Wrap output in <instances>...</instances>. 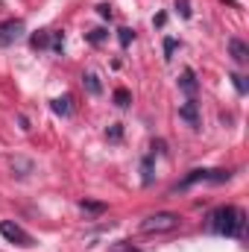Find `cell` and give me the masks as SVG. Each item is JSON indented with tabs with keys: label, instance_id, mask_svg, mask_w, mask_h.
I'll return each mask as SVG.
<instances>
[{
	"label": "cell",
	"instance_id": "obj_12",
	"mask_svg": "<svg viewBox=\"0 0 249 252\" xmlns=\"http://www.w3.org/2000/svg\"><path fill=\"white\" fill-rule=\"evenodd\" d=\"M129 103H132L129 88H117V91H114V106H117V109H129Z\"/></svg>",
	"mask_w": 249,
	"mask_h": 252
},
{
	"label": "cell",
	"instance_id": "obj_11",
	"mask_svg": "<svg viewBox=\"0 0 249 252\" xmlns=\"http://www.w3.org/2000/svg\"><path fill=\"white\" fill-rule=\"evenodd\" d=\"M141 185H153V156L141 159Z\"/></svg>",
	"mask_w": 249,
	"mask_h": 252
},
{
	"label": "cell",
	"instance_id": "obj_20",
	"mask_svg": "<svg viewBox=\"0 0 249 252\" xmlns=\"http://www.w3.org/2000/svg\"><path fill=\"white\" fill-rule=\"evenodd\" d=\"M176 53V38H164V62H170Z\"/></svg>",
	"mask_w": 249,
	"mask_h": 252
},
{
	"label": "cell",
	"instance_id": "obj_1",
	"mask_svg": "<svg viewBox=\"0 0 249 252\" xmlns=\"http://www.w3.org/2000/svg\"><path fill=\"white\" fill-rule=\"evenodd\" d=\"M208 229H211L214 235H223V238H244V235H247V214H244V208L220 206V208L211 211Z\"/></svg>",
	"mask_w": 249,
	"mask_h": 252
},
{
	"label": "cell",
	"instance_id": "obj_19",
	"mask_svg": "<svg viewBox=\"0 0 249 252\" xmlns=\"http://www.w3.org/2000/svg\"><path fill=\"white\" fill-rule=\"evenodd\" d=\"M50 47H53V53H62V50H65V35H62V32H53Z\"/></svg>",
	"mask_w": 249,
	"mask_h": 252
},
{
	"label": "cell",
	"instance_id": "obj_26",
	"mask_svg": "<svg viewBox=\"0 0 249 252\" xmlns=\"http://www.w3.org/2000/svg\"><path fill=\"white\" fill-rule=\"evenodd\" d=\"M18 123H21V129H23V132H29V120H26L23 115H18Z\"/></svg>",
	"mask_w": 249,
	"mask_h": 252
},
{
	"label": "cell",
	"instance_id": "obj_16",
	"mask_svg": "<svg viewBox=\"0 0 249 252\" xmlns=\"http://www.w3.org/2000/svg\"><path fill=\"white\" fill-rule=\"evenodd\" d=\"M79 208H82V211H88V214H103V211H106V203H94V200H82V203H79Z\"/></svg>",
	"mask_w": 249,
	"mask_h": 252
},
{
	"label": "cell",
	"instance_id": "obj_7",
	"mask_svg": "<svg viewBox=\"0 0 249 252\" xmlns=\"http://www.w3.org/2000/svg\"><path fill=\"white\" fill-rule=\"evenodd\" d=\"M229 53H232V59L238 65H247L249 62V47H247V41H241V38H229Z\"/></svg>",
	"mask_w": 249,
	"mask_h": 252
},
{
	"label": "cell",
	"instance_id": "obj_4",
	"mask_svg": "<svg viewBox=\"0 0 249 252\" xmlns=\"http://www.w3.org/2000/svg\"><path fill=\"white\" fill-rule=\"evenodd\" d=\"M0 235L9 241V244H18V247H23V250H29L35 241H32V235H26L18 223H12V220H3L0 223Z\"/></svg>",
	"mask_w": 249,
	"mask_h": 252
},
{
	"label": "cell",
	"instance_id": "obj_17",
	"mask_svg": "<svg viewBox=\"0 0 249 252\" xmlns=\"http://www.w3.org/2000/svg\"><path fill=\"white\" fill-rule=\"evenodd\" d=\"M117 41H120V47H129V44L135 41V32H132L129 26H120V29H117Z\"/></svg>",
	"mask_w": 249,
	"mask_h": 252
},
{
	"label": "cell",
	"instance_id": "obj_21",
	"mask_svg": "<svg viewBox=\"0 0 249 252\" xmlns=\"http://www.w3.org/2000/svg\"><path fill=\"white\" fill-rule=\"evenodd\" d=\"M229 79H232V82H235V88H238V94H247L249 88H247V79H244V76H241V73H232V76H229Z\"/></svg>",
	"mask_w": 249,
	"mask_h": 252
},
{
	"label": "cell",
	"instance_id": "obj_18",
	"mask_svg": "<svg viewBox=\"0 0 249 252\" xmlns=\"http://www.w3.org/2000/svg\"><path fill=\"white\" fill-rule=\"evenodd\" d=\"M106 138H109V141H120V138H123V126H120V123H112V126L106 129Z\"/></svg>",
	"mask_w": 249,
	"mask_h": 252
},
{
	"label": "cell",
	"instance_id": "obj_8",
	"mask_svg": "<svg viewBox=\"0 0 249 252\" xmlns=\"http://www.w3.org/2000/svg\"><path fill=\"white\" fill-rule=\"evenodd\" d=\"M179 88H182L185 94H191V97L197 94V88H200V82H197V73H194L191 68H185V70H182V76H179Z\"/></svg>",
	"mask_w": 249,
	"mask_h": 252
},
{
	"label": "cell",
	"instance_id": "obj_23",
	"mask_svg": "<svg viewBox=\"0 0 249 252\" xmlns=\"http://www.w3.org/2000/svg\"><path fill=\"white\" fill-rule=\"evenodd\" d=\"M109 252H138V247H132L129 241H120V244H114Z\"/></svg>",
	"mask_w": 249,
	"mask_h": 252
},
{
	"label": "cell",
	"instance_id": "obj_6",
	"mask_svg": "<svg viewBox=\"0 0 249 252\" xmlns=\"http://www.w3.org/2000/svg\"><path fill=\"white\" fill-rule=\"evenodd\" d=\"M179 117H182L191 129H200V103H197L194 97H191L188 103H182V106H179Z\"/></svg>",
	"mask_w": 249,
	"mask_h": 252
},
{
	"label": "cell",
	"instance_id": "obj_25",
	"mask_svg": "<svg viewBox=\"0 0 249 252\" xmlns=\"http://www.w3.org/2000/svg\"><path fill=\"white\" fill-rule=\"evenodd\" d=\"M153 153H158V156H164L167 150H164V141H153Z\"/></svg>",
	"mask_w": 249,
	"mask_h": 252
},
{
	"label": "cell",
	"instance_id": "obj_24",
	"mask_svg": "<svg viewBox=\"0 0 249 252\" xmlns=\"http://www.w3.org/2000/svg\"><path fill=\"white\" fill-rule=\"evenodd\" d=\"M97 12H100V18H109V21H112V6H109V3H100Z\"/></svg>",
	"mask_w": 249,
	"mask_h": 252
},
{
	"label": "cell",
	"instance_id": "obj_22",
	"mask_svg": "<svg viewBox=\"0 0 249 252\" xmlns=\"http://www.w3.org/2000/svg\"><path fill=\"white\" fill-rule=\"evenodd\" d=\"M176 9H179V15H182L185 21H188V18L194 15V12H191V3H188V0H176Z\"/></svg>",
	"mask_w": 249,
	"mask_h": 252
},
{
	"label": "cell",
	"instance_id": "obj_3",
	"mask_svg": "<svg viewBox=\"0 0 249 252\" xmlns=\"http://www.w3.org/2000/svg\"><path fill=\"white\" fill-rule=\"evenodd\" d=\"M179 220H182V217H179L176 211H156V214H150V217L141 223V229H144L147 235H153V232H156V235H158V232H173V229L179 226Z\"/></svg>",
	"mask_w": 249,
	"mask_h": 252
},
{
	"label": "cell",
	"instance_id": "obj_2",
	"mask_svg": "<svg viewBox=\"0 0 249 252\" xmlns=\"http://www.w3.org/2000/svg\"><path fill=\"white\" fill-rule=\"evenodd\" d=\"M229 179H232L229 170H191L179 185H173V191H188V188L197 185V182H214V185H223V182H229Z\"/></svg>",
	"mask_w": 249,
	"mask_h": 252
},
{
	"label": "cell",
	"instance_id": "obj_15",
	"mask_svg": "<svg viewBox=\"0 0 249 252\" xmlns=\"http://www.w3.org/2000/svg\"><path fill=\"white\" fill-rule=\"evenodd\" d=\"M12 170H15L18 176H26V173H32V161H26V159H12Z\"/></svg>",
	"mask_w": 249,
	"mask_h": 252
},
{
	"label": "cell",
	"instance_id": "obj_14",
	"mask_svg": "<svg viewBox=\"0 0 249 252\" xmlns=\"http://www.w3.org/2000/svg\"><path fill=\"white\" fill-rule=\"evenodd\" d=\"M29 44H32L35 50H47V47H50V32H35V35L29 38Z\"/></svg>",
	"mask_w": 249,
	"mask_h": 252
},
{
	"label": "cell",
	"instance_id": "obj_10",
	"mask_svg": "<svg viewBox=\"0 0 249 252\" xmlns=\"http://www.w3.org/2000/svg\"><path fill=\"white\" fill-rule=\"evenodd\" d=\"M50 109H53L56 115L68 117V115H70V97H68V94H65V97H56V100L50 103Z\"/></svg>",
	"mask_w": 249,
	"mask_h": 252
},
{
	"label": "cell",
	"instance_id": "obj_9",
	"mask_svg": "<svg viewBox=\"0 0 249 252\" xmlns=\"http://www.w3.org/2000/svg\"><path fill=\"white\" fill-rule=\"evenodd\" d=\"M82 85H85V91H88L91 97H100V94H103V82H100V76H97L94 70L82 73Z\"/></svg>",
	"mask_w": 249,
	"mask_h": 252
},
{
	"label": "cell",
	"instance_id": "obj_13",
	"mask_svg": "<svg viewBox=\"0 0 249 252\" xmlns=\"http://www.w3.org/2000/svg\"><path fill=\"white\" fill-rule=\"evenodd\" d=\"M106 38H109V32H106L103 26H97V29H91V32H85V41H88V44H103Z\"/></svg>",
	"mask_w": 249,
	"mask_h": 252
},
{
	"label": "cell",
	"instance_id": "obj_5",
	"mask_svg": "<svg viewBox=\"0 0 249 252\" xmlns=\"http://www.w3.org/2000/svg\"><path fill=\"white\" fill-rule=\"evenodd\" d=\"M21 35H23V21H18V18L0 21V47H9V44H15Z\"/></svg>",
	"mask_w": 249,
	"mask_h": 252
}]
</instances>
